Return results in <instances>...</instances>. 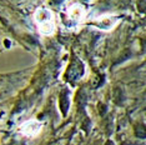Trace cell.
<instances>
[{"label": "cell", "mask_w": 146, "mask_h": 145, "mask_svg": "<svg viewBox=\"0 0 146 145\" xmlns=\"http://www.w3.org/2000/svg\"><path fill=\"white\" fill-rule=\"evenodd\" d=\"M85 15H86V13L84 10V8L79 4H74L69 9V18L72 21H81L85 18Z\"/></svg>", "instance_id": "cell-3"}, {"label": "cell", "mask_w": 146, "mask_h": 145, "mask_svg": "<svg viewBox=\"0 0 146 145\" xmlns=\"http://www.w3.org/2000/svg\"><path fill=\"white\" fill-rule=\"evenodd\" d=\"M34 19L36 25H38L39 31L42 35L54 34L56 25H55L54 14L51 13V10H49L48 8H39L34 14Z\"/></svg>", "instance_id": "cell-1"}, {"label": "cell", "mask_w": 146, "mask_h": 145, "mask_svg": "<svg viewBox=\"0 0 146 145\" xmlns=\"http://www.w3.org/2000/svg\"><path fill=\"white\" fill-rule=\"evenodd\" d=\"M42 128V124L38 120H29V121H25L24 124H21L20 126V133L25 136H29V138H33V136H36L39 133H40Z\"/></svg>", "instance_id": "cell-2"}]
</instances>
